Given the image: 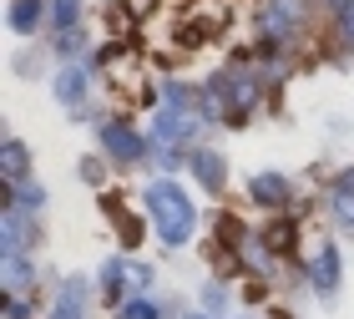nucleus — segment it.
<instances>
[{
    "label": "nucleus",
    "mask_w": 354,
    "mask_h": 319,
    "mask_svg": "<svg viewBox=\"0 0 354 319\" xmlns=\"http://www.w3.org/2000/svg\"><path fill=\"white\" fill-rule=\"evenodd\" d=\"M147 208L157 218V233H162L172 248L187 244V233H192V203H187L183 188H177V183H152L147 188Z\"/></svg>",
    "instance_id": "nucleus-1"
},
{
    "label": "nucleus",
    "mask_w": 354,
    "mask_h": 319,
    "mask_svg": "<svg viewBox=\"0 0 354 319\" xmlns=\"http://www.w3.org/2000/svg\"><path fill=\"white\" fill-rule=\"evenodd\" d=\"M334 213H339L344 228H354V172H344L339 188H334Z\"/></svg>",
    "instance_id": "nucleus-2"
},
{
    "label": "nucleus",
    "mask_w": 354,
    "mask_h": 319,
    "mask_svg": "<svg viewBox=\"0 0 354 319\" xmlns=\"http://www.w3.org/2000/svg\"><path fill=\"white\" fill-rule=\"evenodd\" d=\"M253 198L273 208V203H283V198H288V183H283V178H273V172H263V178H253Z\"/></svg>",
    "instance_id": "nucleus-3"
},
{
    "label": "nucleus",
    "mask_w": 354,
    "mask_h": 319,
    "mask_svg": "<svg viewBox=\"0 0 354 319\" xmlns=\"http://www.w3.org/2000/svg\"><path fill=\"white\" fill-rule=\"evenodd\" d=\"M192 172H198L207 188H223V157L218 152H198L192 157Z\"/></svg>",
    "instance_id": "nucleus-4"
},
{
    "label": "nucleus",
    "mask_w": 354,
    "mask_h": 319,
    "mask_svg": "<svg viewBox=\"0 0 354 319\" xmlns=\"http://www.w3.org/2000/svg\"><path fill=\"white\" fill-rule=\"evenodd\" d=\"M106 147L117 152V157H142V142L127 132V127H106Z\"/></svg>",
    "instance_id": "nucleus-5"
},
{
    "label": "nucleus",
    "mask_w": 354,
    "mask_h": 319,
    "mask_svg": "<svg viewBox=\"0 0 354 319\" xmlns=\"http://www.w3.org/2000/svg\"><path fill=\"white\" fill-rule=\"evenodd\" d=\"M30 21H41V0H21V6H15V15H10L15 30H26Z\"/></svg>",
    "instance_id": "nucleus-6"
},
{
    "label": "nucleus",
    "mask_w": 354,
    "mask_h": 319,
    "mask_svg": "<svg viewBox=\"0 0 354 319\" xmlns=\"http://www.w3.org/2000/svg\"><path fill=\"white\" fill-rule=\"evenodd\" d=\"M82 86H86V76H82V71H66V76L56 82V91H61L66 102H71V97H82Z\"/></svg>",
    "instance_id": "nucleus-7"
},
{
    "label": "nucleus",
    "mask_w": 354,
    "mask_h": 319,
    "mask_svg": "<svg viewBox=\"0 0 354 319\" xmlns=\"http://www.w3.org/2000/svg\"><path fill=\"white\" fill-rule=\"evenodd\" d=\"M334 268H339V259H334V248H324V274H319V289H334Z\"/></svg>",
    "instance_id": "nucleus-8"
},
{
    "label": "nucleus",
    "mask_w": 354,
    "mask_h": 319,
    "mask_svg": "<svg viewBox=\"0 0 354 319\" xmlns=\"http://www.w3.org/2000/svg\"><path fill=\"white\" fill-rule=\"evenodd\" d=\"M21 167H26V152H21V147H15V142H10V147H6V172L15 178V172H21Z\"/></svg>",
    "instance_id": "nucleus-9"
},
{
    "label": "nucleus",
    "mask_w": 354,
    "mask_h": 319,
    "mask_svg": "<svg viewBox=\"0 0 354 319\" xmlns=\"http://www.w3.org/2000/svg\"><path fill=\"white\" fill-rule=\"evenodd\" d=\"M122 319H157V309H152V304H127Z\"/></svg>",
    "instance_id": "nucleus-10"
},
{
    "label": "nucleus",
    "mask_w": 354,
    "mask_h": 319,
    "mask_svg": "<svg viewBox=\"0 0 354 319\" xmlns=\"http://www.w3.org/2000/svg\"><path fill=\"white\" fill-rule=\"evenodd\" d=\"M344 6V30H354V0H339Z\"/></svg>",
    "instance_id": "nucleus-11"
}]
</instances>
